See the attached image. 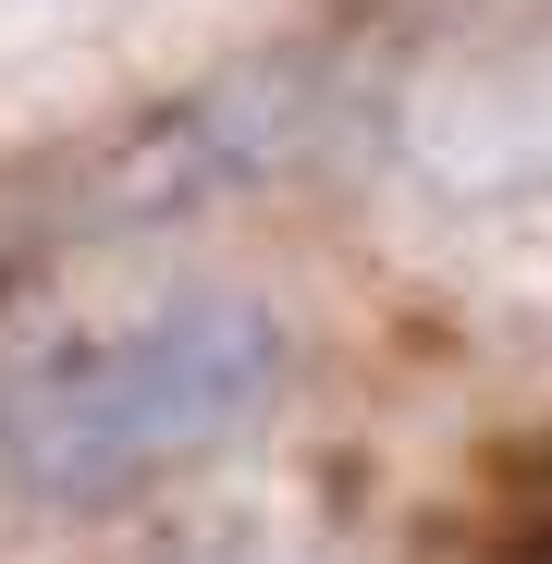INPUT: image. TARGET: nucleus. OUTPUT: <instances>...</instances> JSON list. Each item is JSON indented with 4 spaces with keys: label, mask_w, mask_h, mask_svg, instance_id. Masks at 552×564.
Segmentation results:
<instances>
[{
    "label": "nucleus",
    "mask_w": 552,
    "mask_h": 564,
    "mask_svg": "<svg viewBox=\"0 0 552 564\" xmlns=\"http://www.w3.org/2000/svg\"><path fill=\"white\" fill-rule=\"evenodd\" d=\"M283 393V319L258 295H172L111 344H74L13 405V466L50 503H123L160 466L221 454Z\"/></svg>",
    "instance_id": "1"
},
{
    "label": "nucleus",
    "mask_w": 552,
    "mask_h": 564,
    "mask_svg": "<svg viewBox=\"0 0 552 564\" xmlns=\"http://www.w3.org/2000/svg\"><path fill=\"white\" fill-rule=\"evenodd\" d=\"M418 160L454 197H552V50L479 62L454 99H430Z\"/></svg>",
    "instance_id": "2"
}]
</instances>
